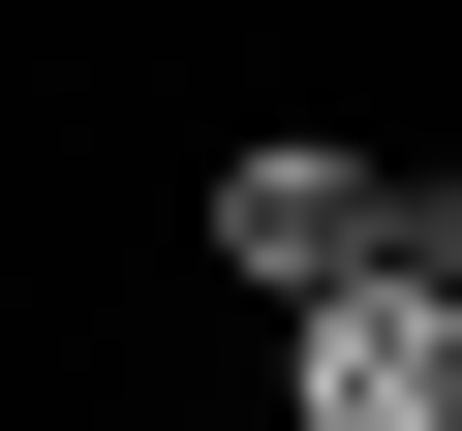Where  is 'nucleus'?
<instances>
[{
	"label": "nucleus",
	"instance_id": "obj_1",
	"mask_svg": "<svg viewBox=\"0 0 462 431\" xmlns=\"http://www.w3.org/2000/svg\"><path fill=\"white\" fill-rule=\"evenodd\" d=\"M370 247H401V154H370V124H216V154H185V278L247 308V339H278L309 278H370Z\"/></svg>",
	"mask_w": 462,
	"mask_h": 431
},
{
	"label": "nucleus",
	"instance_id": "obj_2",
	"mask_svg": "<svg viewBox=\"0 0 462 431\" xmlns=\"http://www.w3.org/2000/svg\"><path fill=\"white\" fill-rule=\"evenodd\" d=\"M247 431H462V278H431V247L309 278V308L247 339Z\"/></svg>",
	"mask_w": 462,
	"mask_h": 431
}]
</instances>
